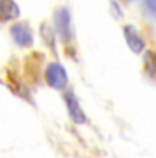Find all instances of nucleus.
Wrapping results in <instances>:
<instances>
[{"instance_id": "nucleus-7", "label": "nucleus", "mask_w": 156, "mask_h": 158, "mask_svg": "<svg viewBox=\"0 0 156 158\" xmlns=\"http://www.w3.org/2000/svg\"><path fill=\"white\" fill-rule=\"evenodd\" d=\"M155 11H156V8H155Z\"/></svg>"}, {"instance_id": "nucleus-5", "label": "nucleus", "mask_w": 156, "mask_h": 158, "mask_svg": "<svg viewBox=\"0 0 156 158\" xmlns=\"http://www.w3.org/2000/svg\"><path fill=\"white\" fill-rule=\"evenodd\" d=\"M124 39L127 41V45L134 54H140L145 50V41H144L141 33L137 30L136 26L133 25H126L123 29Z\"/></svg>"}, {"instance_id": "nucleus-6", "label": "nucleus", "mask_w": 156, "mask_h": 158, "mask_svg": "<svg viewBox=\"0 0 156 158\" xmlns=\"http://www.w3.org/2000/svg\"><path fill=\"white\" fill-rule=\"evenodd\" d=\"M21 14V10L14 0H0V19L13 21L17 19Z\"/></svg>"}, {"instance_id": "nucleus-1", "label": "nucleus", "mask_w": 156, "mask_h": 158, "mask_svg": "<svg viewBox=\"0 0 156 158\" xmlns=\"http://www.w3.org/2000/svg\"><path fill=\"white\" fill-rule=\"evenodd\" d=\"M44 76H46V83L51 88H54V89H62L68 84L69 80L65 68L58 62L48 63V66L46 68Z\"/></svg>"}, {"instance_id": "nucleus-4", "label": "nucleus", "mask_w": 156, "mask_h": 158, "mask_svg": "<svg viewBox=\"0 0 156 158\" xmlns=\"http://www.w3.org/2000/svg\"><path fill=\"white\" fill-rule=\"evenodd\" d=\"M64 99H65V105H66V109H68L69 117L72 118L73 123L84 124L86 123V114H84L83 109H82L78 96H76L73 92H71V91H68V92L64 95Z\"/></svg>"}, {"instance_id": "nucleus-2", "label": "nucleus", "mask_w": 156, "mask_h": 158, "mask_svg": "<svg viewBox=\"0 0 156 158\" xmlns=\"http://www.w3.org/2000/svg\"><path fill=\"white\" fill-rule=\"evenodd\" d=\"M54 22H56V30L57 33L64 39V40H69L72 37V21L71 14L66 8H60L56 11L54 15Z\"/></svg>"}, {"instance_id": "nucleus-3", "label": "nucleus", "mask_w": 156, "mask_h": 158, "mask_svg": "<svg viewBox=\"0 0 156 158\" xmlns=\"http://www.w3.org/2000/svg\"><path fill=\"white\" fill-rule=\"evenodd\" d=\"M10 33L13 40L17 43L20 47L24 48H29L33 45V33L30 28L25 23H14L13 26L10 28Z\"/></svg>"}]
</instances>
